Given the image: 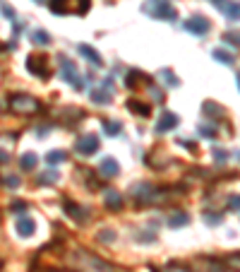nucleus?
<instances>
[{
	"label": "nucleus",
	"mask_w": 240,
	"mask_h": 272,
	"mask_svg": "<svg viewBox=\"0 0 240 272\" xmlns=\"http://www.w3.org/2000/svg\"><path fill=\"white\" fill-rule=\"evenodd\" d=\"M70 265L79 272H116L113 265H108L106 260H101V258H96V256H91V253H87L82 248H77L70 256Z\"/></svg>",
	"instance_id": "nucleus-1"
},
{
	"label": "nucleus",
	"mask_w": 240,
	"mask_h": 272,
	"mask_svg": "<svg viewBox=\"0 0 240 272\" xmlns=\"http://www.w3.org/2000/svg\"><path fill=\"white\" fill-rule=\"evenodd\" d=\"M7 106L10 111L15 113H31V111H39V101L34 96H27V94H12L7 99Z\"/></svg>",
	"instance_id": "nucleus-2"
},
{
	"label": "nucleus",
	"mask_w": 240,
	"mask_h": 272,
	"mask_svg": "<svg viewBox=\"0 0 240 272\" xmlns=\"http://www.w3.org/2000/svg\"><path fill=\"white\" fill-rule=\"evenodd\" d=\"M60 75H62V80L70 82L75 89H82V87H84V82H82L79 75H77V65H75L72 61H67L65 56H60Z\"/></svg>",
	"instance_id": "nucleus-3"
},
{
	"label": "nucleus",
	"mask_w": 240,
	"mask_h": 272,
	"mask_svg": "<svg viewBox=\"0 0 240 272\" xmlns=\"http://www.w3.org/2000/svg\"><path fill=\"white\" fill-rule=\"evenodd\" d=\"M149 15H154L156 19H176V7L168 0H151V5L147 7Z\"/></svg>",
	"instance_id": "nucleus-4"
},
{
	"label": "nucleus",
	"mask_w": 240,
	"mask_h": 272,
	"mask_svg": "<svg viewBox=\"0 0 240 272\" xmlns=\"http://www.w3.org/2000/svg\"><path fill=\"white\" fill-rule=\"evenodd\" d=\"M182 29H187V32H190V34H195V36H204V34H209L211 22H209L207 17L195 15V17H190V19H185V22H182Z\"/></svg>",
	"instance_id": "nucleus-5"
},
{
	"label": "nucleus",
	"mask_w": 240,
	"mask_h": 272,
	"mask_svg": "<svg viewBox=\"0 0 240 272\" xmlns=\"http://www.w3.org/2000/svg\"><path fill=\"white\" fill-rule=\"evenodd\" d=\"M27 70L31 72V75H36V77H48V58L46 56H41V53H36V56H29L27 58Z\"/></svg>",
	"instance_id": "nucleus-6"
},
{
	"label": "nucleus",
	"mask_w": 240,
	"mask_h": 272,
	"mask_svg": "<svg viewBox=\"0 0 240 272\" xmlns=\"http://www.w3.org/2000/svg\"><path fill=\"white\" fill-rule=\"evenodd\" d=\"M75 149L82 154V157H91L99 152V137L96 135H84L75 142Z\"/></svg>",
	"instance_id": "nucleus-7"
},
{
	"label": "nucleus",
	"mask_w": 240,
	"mask_h": 272,
	"mask_svg": "<svg viewBox=\"0 0 240 272\" xmlns=\"http://www.w3.org/2000/svg\"><path fill=\"white\" fill-rule=\"evenodd\" d=\"M65 212H67V217H72L77 224H84V222H89V207H82V205L72 203V200H65Z\"/></svg>",
	"instance_id": "nucleus-8"
},
{
	"label": "nucleus",
	"mask_w": 240,
	"mask_h": 272,
	"mask_svg": "<svg viewBox=\"0 0 240 272\" xmlns=\"http://www.w3.org/2000/svg\"><path fill=\"white\" fill-rule=\"evenodd\" d=\"M180 123V118L173 113V111H166L161 118H159V123H156V133H166V130H173L176 126Z\"/></svg>",
	"instance_id": "nucleus-9"
},
{
	"label": "nucleus",
	"mask_w": 240,
	"mask_h": 272,
	"mask_svg": "<svg viewBox=\"0 0 240 272\" xmlns=\"http://www.w3.org/2000/svg\"><path fill=\"white\" fill-rule=\"evenodd\" d=\"M135 198L142 203H151L154 198H156V188L151 186V183H139V186H135Z\"/></svg>",
	"instance_id": "nucleus-10"
},
{
	"label": "nucleus",
	"mask_w": 240,
	"mask_h": 272,
	"mask_svg": "<svg viewBox=\"0 0 240 272\" xmlns=\"http://www.w3.org/2000/svg\"><path fill=\"white\" fill-rule=\"evenodd\" d=\"M34 231H36V222H34L31 217H19V219H17V234H19L22 239L34 236Z\"/></svg>",
	"instance_id": "nucleus-11"
},
{
	"label": "nucleus",
	"mask_w": 240,
	"mask_h": 272,
	"mask_svg": "<svg viewBox=\"0 0 240 272\" xmlns=\"http://www.w3.org/2000/svg\"><path fill=\"white\" fill-rule=\"evenodd\" d=\"M72 2L75 0H48V7H51V12H56V15H75V10H72Z\"/></svg>",
	"instance_id": "nucleus-12"
},
{
	"label": "nucleus",
	"mask_w": 240,
	"mask_h": 272,
	"mask_svg": "<svg viewBox=\"0 0 240 272\" xmlns=\"http://www.w3.org/2000/svg\"><path fill=\"white\" fill-rule=\"evenodd\" d=\"M79 53H82V56H84V58L91 63V65H96V68H101V65H104L101 56H99V53H96L91 46H87V44H79Z\"/></svg>",
	"instance_id": "nucleus-13"
},
{
	"label": "nucleus",
	"mask_w": 240,
	"mask_h": 272,
	"mask_svg": "<svg viewBox=\"0 0 240 272\" xmlns=\"http://www.w3.org/2000/svg\"><path fill=\"white\" fill-rule=\"evenodd\" d=\"M101 171H104V176L113 178V176H118L120 174V164L113 159V157H106V159L101 161Z\"/></svg>",
	"instance_id": "nucleus-14"
},
{
	"label": "nucleus",
	"mask_w": 240,
	"mask_h": 272,
	"mask_svg": "<svg viewBox=\"0 0 240 272\" xmlns=\"http://www.w3.org/2000/svg\"><path fill=\"white\" fill-rule=\"evenodd\" d=\"M104 203H106L108 209H120V207H122V195H120L118 191H106Z\"/></svg>",
	"instance_id": "nucleus-15"
},
{
	"label": "nucleus",
	"mask_w": 240,
	"mask_h": 272,
	"mask_svg": "<svg viewBox=\"0 0 240 272\" xmlns=\"http://www.w3.org/2000/svg\"><path fill=\"white\" fill-rule=\"evenodd\" d=\"M36 161H39V159H36V154H34V152H24V154H22V159H19V166H22L24 171H31V169L36 166Z\"/></svg>",
	"instance_id": "nucleus-16"
},
{
	"label": "nucleus",
	"mask_w": 240,
	"mask_h": 272,
	"mask_svg": "<svg viewBox=\"0 0 240 272\" xmlns=\"http://www.w3.org/2000/svg\"><path fill=\"white\" fill-rule=\"evenodd\" d=\"M127 109L135 111L137 116H144V118L149 116V106H147V104H139L137 99H130V101H127Z\"/></svg>",
	"instance_id": "nucleus-17"
},
{
	"label": "nucleus",
	"mask_w": 240,
	"mask_h": 272,
	"mask_svg": "<svg viewBox=\"0 0 240 272\" xmlns=\"http://www.w3.org/2000/svg\"><path fill=\"white\" fill-rule=\"evenodd\" d=\"M31 41H34L36 46H46V44H51V34L44 32V29H36V32L31 34Z\"/></svg>",
	"instance_id": "nucleus-18"
},
{
	"label": "nucleus",
	"mask_w": 240,
	"mask_h": 272,
	"mask_svg": "<svg viewBox=\"0 0 240 272\" xmlns=\"http://www.w3.org/2000/svg\"><path fill=\"white\" fill-rule=\"evenodd\" d=\"M219 63H224V65H233L236 63V58H233V53H228V51H221V48H216L214 53H211Z\"/></svg>",
	"instance_id": "nucleus-19"
},
{
	"label": "nucleus",
	"mask_w": 240,
	"mask_h": 272,
	"mask_svg": "<svg viewBox=\"0 0 240 272\" xmlns=\"http://www.w3.org/2000/svg\"><path fill=\"white\" fill-rule=\"evenodd\" d=\"M91 101H94V104H108V101H111V94H108L106 89H94V92H91Z\"/></svg>",
	"instance_id": "nucleus-20"
},
{
	"label": "nucleus",
	"mask_w": 240,
	"mask_h": 272,
	"mask_svg": "<svg viewBox=\"0 0 240 272\" xmlns=\"http://www.w3.org/2000/svg\"><path fill=\"white\" fill-rule=\"evenodd\" d=\"M65 159H67V154H65L62 149H53V152L46 154V161H48V164H60V161H65Z\"/></svg>",
	"instance_id": "nucleus-21"
},
{
	"label": "nucleus",
	"mask_w": 240,
	"mask_h": 272,
	"mask_svg": "<svg viewBox=\"0 0 240 272\" xmlns=\"http://www.w3.org/2000/svg\"><path fill=\"white\" fill-rule=\"evenodd\" d=\"M104 130H106V135H118L120 130H122V123H118V121H104Z\"/></svg>",
	"instance_id": "nucleus-22"
},
{
	"label": "nucleus",
	"mask_w": 240,
	"mask_h": 272,
	"mask_svg": "<svg viewBox=\"0 0 240 272\" xmlns=\"http://www.w3.org/2000/svg\"><path fill=\"white\" fill-rule=\"evenodd\" d=\"M161 80H164L168 87H178L180 84V80L173 75V70H161Z\"/></svg>",
	"instance_id": "nucleus-23"
},
{
	"label": "nucleus",
	"mask_w": 240,
	"mask_h": 272,
	"mask_svg": "<svg viewBox=\"0 0 240 272\" xmlns=\"http://www.w3.org/2000/svg\"><path fill=\"white\" fill-rule=\"evenodd\" d=\"M187 222H190V217H187V214H182V212H178V214H173V217L168 219V226H173V229H176V226H182V224H187Z\"/></svg>",
	"instance_id": "nucleus-24"
},
{
	"label": "nucleus",
	"mask_w": 240,
	"mask_h": 272,
	"mask_svg": "<svg viewBox=\"0 0 240 272\" xmlns=\"http://www.w3.org/2000/svg\"><path fill=\"white\" fill-rule=\"evenodd\" d=\"M99 241H104V243H113V241H116V234H113L111 229H104V231L99 234Z\"/></svg>",
	"instance_id": "nucleus-25"
},
{
	"label": "nucleus",
	"mask_w": 240,
	"mask_h": 272,
	"mask_svg": "<svg viewBox=\"0 0 240 272\" xmlns=\"http://www.w3.org/2000/svg\"><path fill=\"white\" fill-rule=\"evenodd\" d=\"M199 133L204 137H209V140H214L216 137V128L214 126H199Z\"/></svg>",
	"instance_id": "nucleus-26"
},
{
	"label": "nucleus",
	"mask_w": 240,
	"mask_h": 272,
	"mask_svg": "<svg viewBox=\"0 0 240 272\" xmlns=\"http://www.w3.org/2000/svg\"><path fill=\"white\" fill-rule=\"evenodd\" d=\"M46 174H48V176H41V178H39L41 183H56V181L60 178L58 171H46Z\"/></svg>",
	"instance_id": "nucleus-27"
},
{
	"label": "nucleus",
	"mask_w": 240,
	"mask_h": 272,
	"mask_svg": "<svg viewBox=\"0 0 240 272\" xmlns=\"http://www.w3.org/2000/svg\"><path fill=\"white\" fill-rule=\"evenodd\" d=\"M2 183H5L7 188H17V186H19V178H17V176H5Z\"/></svg>",
	"instance_id": "nucleus-28"
},
{
	"label": "nucleus",
	"mask_w": 240,
	"mask_h": 272,
	"mask_svg": "<svg viewBox=\"0 0 240 272\" xmlns=\"http://www.w3.org/2000/svg\"><path fill=\"white\" fill-rule=\"evenodd\" d=\"M0 10H2V15H5L10 22H15V10H12V7H7V5H0Z\"/></svg>",
	"instance_id": "nucleus-29"
},
{
	"label": "nucleus",
	"mask_w": 240,
	"mask_h": 272,
	"mask_svg": "<svg viewBox=\"0 0 240 272\" xmlns=\"http://www.w3.org/2000/svg\"><path fill=\"white\" fill-rule=\"evenodd\" d=\"M224 39H226V44H233V46H240V34H226Z\"/></svg>",
	"instance_id": "nucleus-30"
},
{
	"label": "nucleus",
	"mask_w": 240,
	"mask_h": 272,
	"mask_svg": "<svg viewBox=\"0 0 240 272\" xmlns=\"http://www.w3.org/2000/svg\"><path fill=\"white\" fill-rule=\"evenodd\" d=\"M228 207H231V209H236V212H240V195H231Z\"/></svg>",
	"instance_id": "nucleus-31"
},
{
	"label": "nucleus",
	"mask_w": 240,
	"mask_h": 272,
	"mask_svg": "<svg viewBox=\"0 0 240 272\" xmlns=\"http://www.w3.org/2000/svg\"><path fill=\"white\" fill-rule=\"evenodd\" d=\"M214 159H216V161H221V164H224V161H226V159H228V154H226V152H224V149H214Z\"/></svg>",
	"instance_id": "nucleus-32"
},
{
	"label": "nucleus",
	"mask_w": 240,
	"mask_h": 272,
	"mask_svg": "<svg viewBox=\"0 0 240 272\" xmlns=\"http://www.w3.org/2000/svg\"><path fill=\"white\" fill-rule=\"evenodd\" d=\"M161 272H190L187 268H178V265H168V268H164Z\"/></svg>",
	"instance_id": "nucleus-33"
},
{
	"label": "nucleus",
	"mask_w": 240,
	"mask_h": 272,
	"mask_svg": "<svg viewBox=\"0 0 240 272\" xmlns=\"http://www.w3.org/2000/svg\"><path fill=\"white\" fill-rule=\"evenodd\" d=\"M207 222L209 224H219L221 222V214H207Z\"/></svg>",
	"instance_id": "nucleus-34"
},
{
	"label": "nucleus",
	"mask_w": 240,
	"mask_h": 272,
	"mask_svg": "<svg viewBox=\"0 0 240 272\" xmlns=\"http://www.w3.org/2000/svg\"><path fill=\"white\" fill-rule=\"evenodd\" d=\"M5 161H10V157H7V152L0 149V164H5Z\"/></svg>",
	"instance_id": "nucleus-35"
},
{
	"label": "nucleus",
	"mask_w": 240,
	"mask_h": 272,
	"mask_svg": "<svg viewBox=\"0 0 240 272\" xmlns=\"http://www.w3.org/2000/svg\"><path fill=\"white\" fill-rule=\"evenodd\" d=\"M228 263H231V265H236V268H240V256H233Z\"/></svg>",
	"instance_id": "nucleus-36"
},
{
	"label": "nucleus",
	"mask_w": 240,
	"mask_h": 272,
	"mask_svg": "<svg viewBox=\"0 0 240 272\" xmlns=\"http://www.w3.org/2000/svg\"><path fill=\"white\" fill-rule=\"evenodd\" d=\"M238 89H240V72H238Z\"/></svg>",
	"instance_id": "nucleus-37"
},
{
	"label": "nucleus",
	"mask_w": 240,
	"mask_h": 272,
	"mask_svg": "<svg viewBox=\"0 0 240 272\" xmlns=\"http://www.w3.org/2000/svg\"><path fill=\"white\" fill-rule=\"evenodd\" d=\"M36 2H46V0H36Z\"/></svg>",
	"instance_id": "nucleus-38"
},
{
	"label": "nucleus",
	"mask_w": 240,
	"mask_h": 272,
	"mask_svg": "<svg viewBox=\"0 0 240 272\" xmlns=\"http://www.w3.org/2000/svg\"><path fill=\"white\" fill-rule=\"evenodd\" d=\"M0 265H2V263H0Z\"/></svg>",
	"instance_id": "nucleus-39"
}]
</instances>
